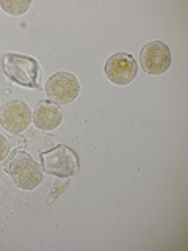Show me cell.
<instances>
[{
    "instance_id": "cell-1",
    "label": "cell",
    "mask_w": 188,
    "mask_h": 251,
    "mask_svg": "<svg viewBox=\"0 0 188 251\" xmlns=\"http://www.w3.org/2000/svg\"><path fill=\"white\" fill-rule=\"evenodd\" d=\"M6 173L21 190H33L43 182V170L25 151H16L6 163Z\"/></svg>"
},
{
    "instance_id": "cell-2",
    "label": "cell",
    "mask_w": 188,
    "mask_h": 251,
    "mask_svg": "<svg viewBox=\"0 0 188 251\" xmlns=\"http://www.w3.org/2000/svg\"><path fill=\"white\" fill-rule=\"evenodd\" d=\"M3 73L25 88H38V61L27 55L6 53L2 60Z\"/></svg>"
},
{
    "instance_id": "cell-3",
    "label": "cell",
    "mask_w": 188,
    "mask_h": 251,
    "mask_svg": "<svg viewBox=\"0 0 188 251\" xmlns=\"http://www.w3.org/2000/svg\"><path fill=\"white\" fill-rule=\"evenodd\" d=\"M46 94L52 102L58 105L70 104L80 94V82L74 74L60 71V73L50 75V78L47 80Z\"/></svg>"
},
{
    "instance_id": "cell-4",
    "label": "cell",
    "mask_w": 188,
    "mask_h": 251,
    "mask_svg": "<svg viewBox=\"0 0 188 251\" xmlns=\"http://www.w3.org/2000/svg\"><path fill=\"white\" fill-rule=\"evenodd\" d=\"M41 167L50 176L70 177L77 171V157L68 146H57L41 152Z\"/></svg>"
},
{
    "instance_id": "cell-5",
    "label": "cell",
    "mask_w": 188,
    "mask_h": 251,
    "mask_svg": "<svg viewBox=\"0 0 188 251\" xmlns=\"http://www.w3.org/2000/svg\"><path fill=\"white\" fill-rule=\"evenodd\" d=\"M141 68L149 75H162L171 66V50L162 41H152L143 47L140 55Z\"/></svg>"
},
{
    "instance_id": "cell-6",
    "label": "cell",
    "mask_w": 188,
    "mask_h": 251,
    "mask_svg": "<svg viewBox=\"0 0 188 251\" xmlns=\"http://www.w3.org/2000/svg\"><path fill=\"white\" fill-rule=\"evenodd\" d=\"M31 108L24 100H8L0 108V124L11 133H21L31 123Z\"/></svg>"
},
{
    "instance_id": "cell-7",
    "label": "cell",
    "mask_w": 188,
    "mask_h": 251,
    "mask_svg": "<svg viewBox=\"0 0 188 251\" xmlns=\"http://www.w3.org/2000/svg\"><path fill=\"white\" fill-rule=\"evenodd\" d=\"M105 75L115 85H127L137 77L138 65L130 53H115L105 63Z\"/></svg>"
},
{
    "instance_id": "cell-8",
    "label": "cell",
    "mask_w": 188,
    "mask_h": 251,
    "mask_svg": "<svg viewBox=\"0 0 188 251\" xmlns=\"http://www.w3.org/2000/svg\"><path fill=\"white\" fill-rule=\"evenodd\" d=\"M31 121L39 130L52 132L58 129V126L63 121V112L58 104L52 100H43L35 107L33 113H31Z\"/></svg>"
},
{
    "instance_id": "cell-9",
    "label": "cell",
    "mask_w": 188,
    "mask_h": 251,
    "mask_svg": "<svg viewBox=\"0 0 188 251\" xmlns=\"http://www.w3.org/2000/svg\"><path fill=\"white\" fill-rule=\"evenodd\" d=\"M0 8L10 16H21L30 8V0H0Z\"/></svg>"
},
{
    "instance_id": "cell-10",
    "label": "cell",
    "mask_w": 188,
    "mask_h": 251,
    "mask_svg": "<svg viewBox=\"0 0 188 251\" xmlns=\"http://www.w3.org/2000/svg\"><path fill=\"white\" fill-rule=\"evenodd\" d=\"M8 154H10V143H8V140L0 133V162H3Z\"/></svg>"
}]
</instances>
